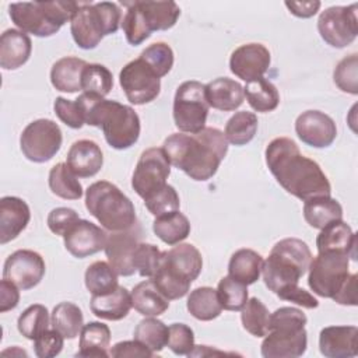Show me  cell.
<instances>
[{
	"instance_id": "cell-1",
	"label": "cell",
	"mask_w": 358,
	"mask_h": 358,
	"mask_svg": "<svg viewBox=\"0 0 358 358\" xmlns=\"http://www.w3.org/2000/svg\"><path fill=\"white\" fill-rule=\"evenodd\" d=\"M266 164L280 186L299 200L330 196L331 186L320 165L305 157L296 143L277 137L266 147Z\"/></svg>"
},
{
	"instance_id": "cell-2",
	"label": "cell",
	"mask_w": 358,
	"mask_h": 358,
	"mask_svg": "<svg viewBox=\"0 0 358 358\" xmlns=\"http://www.w3.org/2000/svg\"><path fill=\"white\" fill-rule=\"evenodd\" d=\"M162 148L175 168L193 180L206 182L217 173L228 152V141L220 129L204 127L193 134L173 133L164 140Z\"/></svg>"
},
{
	"instance_id": "cell-3",
	"label": "cell",
	"mask_w": 358,
	"mask_h": 358,
	"mask_svg": "<svg viewBox=\"0 0 358 358\" xmlns=\"http://www.w3.org/2000/svg\"><path fill=\"white\" fill-rule=\"evenodd\" d=\"M88 126L99 127L106 143L115 150H127L140 137V117L137 112L117 101L83 92L77 99Z\"/></svg>"
},
{
	"instance_id": "cell-4",
	"label": "cell",
	"mask_w": 358,
	"mask_h": 358,
	"mask_svg": "<svg viewBox=\"0 0 358 358\" xmlns=\"http://www.w3.org/2000/svg\"><path fill=\"white\" fill-rule=\"evenodd\" d=\"M312 252L306 242L298 238H285L277 242L266 262H263V281L275 295L298 285L301 277L308 271Z\"/></svg>"
},
{
	"instance_id": "cell-5",
	"label": "cell",
	"mask_w": 358,
	"mask_h": 358,
	"mask_svg": "<svg viewBox=\"0 0 358 358\" xmlns=\"http://www.w3.org/2000/svg\"><path fill=\"white\" fill-rule=\"evenodd\" d=\"M88 213L109 232L126 231L137 224L131 200L113 183L98 180L85 190Z\"/></svg>"
},
{
	"instance_id": "cell-6",
	"label": "cell",
	"mask_w": 358,
	"mask_h": 358,
	"mask_svg": "<svg viewBox=\"0 0 358 358\" xmlns=\"http://www.w3.org/2000/svg\"><path fill=\"white\" fill-rule=\"evenodd\" d=\"M80 1H22L11 3L8 14L20 31L39 38L52 36L71 20Z\"/></svg>"
},
{
	"instance_id": "cell-7",
	"label": "cell",
	"mask_w": 358,
	"mask_h": 358,
	"mask_svg": "<svg viewBox=\"0 0 358 358\" xmlns=\"http://www.w3.org/2000/svg\"><path fill=\"white\" fill-rule=\"evenodd\" d=\"M120 25L122 11L116 3H80L70 20V32L78 48L90 50L96 48L103 36L115 34Z\"/></svg>"
},
{
	"instance_id": "cell-8",
	"label": "cell",
	"mask_w": 358,
	"mask_h": 358,
	"mask_svg": "<svg viewBox=\"0 0 358 358\" xmlns=\"http://www.w3.org/2000/svg\"><path fill=\"white\" fill-rule=\"evenodd\" d=\"M350 256L345 252L326 250L312 257L308 285L313 294L333 299L350 278Z\"/></svg>"
},
{
	"instance_id": "cell-9",
	"label": "cell",
	"mask_w": 358,
	"mask_h": 358,
	"mask_svg": "<svg viewBox=\"0 0 358 358\" xmlns=\"http://www.w3.org/2000/svg\"><path fill=\"white\" fill-rule=\"evenodd\" d=\"M206 85L196 80L182 83L173 98V122L182 133H199L206 127L208 116Z\"/></svg>"
},
{
	"instance_id": "cell-10",
	"label": "cell",
	"mask_w": 358,
	"mask_h": 358,
	"mask_svg": "<svg viewBox=\"0 0 358 358\" xmlns=\"http://www.w3.org/2000/svg\"><path fill=\"white\" fill-rule=\"evenodd\" d=\"M62 141V130L56 122L50 119H36L22 130L20 147L27 159L42 164L48 162L59 152Z\"/></svg>"
},
{
	"instance_id": "cell-11",
	"label": "cell",
	"mask_w": 358,
	"mask_h": 358,
	"mask_svg": "<svg viewBox=\"0 0 358 358\" xmlns=\"http://www.w3.org/2000/svg\"><path fill=\"white\" fill-rule=\"evenodd\" d=\"M171 162L164 148L151 147L141 152L131 176V187L144 200L166 185Z\"/></svg>"
},
{
	"instance_id": "cell-12",
	"label": "cell",
	"mask_w": 358,
	"mask_h": 358,
	"mask_svg": "<svg viewBox=\"0 0 358 358\" xmlns=\"http://www.w3.org/2000/svg\"><path fill=\"white\" fill-rule=\"evenodd\" d=\"M358 6H333L320 13L317 31L322 39L337 49L352 43L358 35Z\"/></svg>"
},
{
	"instance_id": "cell-13",
	"label": "cell",
	"mask_w": 358,
	"mask_h": 358,
	"mask_svg": "<svg viewBox=\"0 0 358 358\" xmlns=\"http://www.w3.org/2000/svg\"><path fill=\"white\" fill-rule=\"evenodd\" d=\"M119 83L127 101L134 105L150 103L161 92V78L140 57L120 70Z\"/></svg>"
},
{
	"instance_id": "cell-14",
	"label": "cell",
	"mask_w": 358,
	"mask_h": 358,
	"mask_svg": "<svg viewBox=\"0 0 358 358\" xmlns=\"http://www.w3.org/2000/svg\"><path fill=\"white\" fill-rule=\"evenodd\" d=\"M45 271V260L38 252L20 249L6 259L3 278L14 282L20 289L28 291L42 281Z\"/></svg>"
},
{
	"instance_id": "cell-15",
	"label": "cell",
	"mask_w": 358,
	"mask_h": 358,
	"mask_svg": "<svg viewBox=\"0 0 358 358\" xmlns=\"http://www.w3.org/2000/svg\"><path fill=\"white\" fill-rule=\"evenodd\" d=\"M141 235L143 231L138 222L130 229L108 234L103 250L109 264L117 273V275L129 277L134 274L136 268L133 266V255L140 243Z\"/></svg>"
},
{
	"instance_id": "cell-16",
	"label": "cell",
	"mask_w": 358,
	"mask_h": 358,
	"mask_svg": "<svg viewBox=\"0 0 358 358\" xmlns=\"http://www.w3.org/2000/svg\"><path fill=\"white\" fill-rule=\"evenodd\" d=\"M295 133L302 143L313 148H326L337 137L334 120L320 110L302 112L295 120Z\"/></svg>"
},
{
	"instance_id": "cell-17",
	"label": "cell",
	"mask_w": 358,
	"mask_h": 358,
	"mask_svg": "<svg viewBox=\"0 0 358 358\" xmlns=\"http://www.w3.org/2000/svg\"><path fill=\"white\" fill-rule=\"evenodd\" d=\"M271 56L262 43H245L236 48L229 57V70L238 78L249 83L264 76L268 70Z\"/></svg>"
},
{
	"instance_id": "cell-18",
	"label": "cell",
	"mask_w": 358,
	"mask_h": 358,
	"mask_svg": "<svg viewBox=\"0 0 358 358\" xmlns=\"http://www.w3.org/2000/svg\"><path fill=\"white\" fill-rule=\"evenodd\" d=\"M63 239L64 248L71 256L84 259L105 249L108 234L103 228L87 220H78Z\"/></svg>"
},
{
	"instance_id": "cell-19",
	"label": "cell",
	"mask_w": 358,
	"mask_h": 358,
	"mask_svg": "<svg viewBox=\"0 0 358 358\" xmlns=\"http://www.w3.org/2000/svg\"><path fill=\"white\" fill-rule=\"evenodd\" d=\"M308 347V333L302 329H274L270 330L262 343L264 358H296L305 354Z\"/></svg>"
},
{
	"instance_id": "cell-20",
	"label": "cell",
	"mask_w": 358,
	"mask_h": 358,
	"mask_svg": "<svg viewBox=\"0 0 358 358\" xmlns=\"http://www.w3.org/2000/svg\"><path fill=\"white\" fill-rule=\"evenodd\" d=\"M357 326H327L320 330L319 350L327 358H352L358 354Z\"/></svg>"
},
{
	"instance_id": "cell-21",
	"label": "cell",
	"mask_w": 358,
	"mask_h": 358,
	"mask_svg": "<svg viewBox=\"0 0 358 358\" xmlns=\"http://www.w3.org/2000/svg\"><path fill=\"white\" fill-rule=\"evenodd\" d=\"M31 210L28 204L15 196H4L0 200V243L15 239L28 225Z\"/></svg>"
},
{
	"instance_id": "cell-22",
	"label": "cell",
	"mask_w": 358,
	"mask_h": 358,
	"mask_svg": "<svg viewBox=\"0 0 358 358\" xmlns=\"http://www.w3.org/2000/svg\"><path fill=\"white\" fill-rule=\"evenodd\" d=\"M66 162L78 178H91L101 171L103 154L95 141L77 140L71 144Z\"/></svg>"
},
{
	"instance_id": "cell-23",
	"label": "cell",
	"mask_w": 358,
	"mask_h": 358,
	"mask_svg": "<svg viewBox=\"0 0 358 358\" xmlns=\"http://www.w3.org/2000/svg\"><path fill=\"white\" fill-rule=\"evenodd\" d=\"M31 38L20 29H6L0 36V66L4 70H17L31 56Z\"/></svg>"
},
{
	"instance_id": "cell-24",
	"label": "cell",
	"mask_w": 358,
	"mask_h": 358,
	"mask_svg": "<svg viewBox=\"0 0 358 358\" xmlns=\"http://www.w3.org/2000/svg\"><path fill=\"white\" fill-rule=\"evenodd\" d=\"M131 306V294L122 285L108 294L92 295L90 301L91 312L103 320H120L129 315Z\"/></svg>"
},
{
	"instance_id": "cell-25",
	"label": "cell",
	"mask_w": 358,
	"mask_h": 358,
	"mask_svg": "<svg viewBox=\"0 0 358 358\" xmlns=\"http://www.w3.org/2000/svg\"><path fill=\"white\" fill-rule=\"evenodd\" d=\"M206 98L214 109L231 112L243 103L245 92L238 81L228 77H218L206 84Z\"/></svg>"
},
{
	"instance_id": "cell-26",
	"label": "cell",
	"mask_w": 358,
	"mask_h": 358,
	"mask_svg": "<svg viewBox=\"0 0 358 358\" xmlns=\"http://www.w3.org/2000/svg\"><path fill=\"white\" fill-rule=\"evenodd\" d=\"M316 248L317 253L326 250H338L348 253L352 260L357 259V236L352 232L351 227L343 220L334 221L320 229V234L316 238Z\"/></svg>"
},
{
	"instance_id": "cell-27",
	"label": "cell",
	"mask_w": 358,
	"mask_h": 358,
	"mask_svg": "<svg viewBox=\"0 0 358 358\" xmlns=\"http://www.w3.org/2000/svg\"><path fill=\"white\" fill-rule=\"evenodd\" d=\"M162 259L190 282L200 275L203 268L201 253L192 243H176L172 249L162 252Z\"/></svg>"
},
{
	"instance_id": "cell-28",
	"label": "cell",
	"mask_w": 358,
	"mask_h": 358,
	"mask_svg": "<svg viewBox=\"0 0 358 358\" xmlns=\"http://www.w3.org/2000/svg\"><path fill=\"white\" fill-rule=\"evenodd\" d=\"M143 21L150 32L171 29L180 17L175 1H136Z\"/></svg>"
},
{
	"instance_id": "cell-29",
	"label": "cell",
	"mask_w": 358,
	"mask_h": 358,
	"mask_svg": "<svg viewBox=\"0 0 358 358\" xmlns=\"http://www.w3.org/2000/svg\"><path fill=\"white\" fill-rule=\"evenodd\" d=\"M87 62L74 56H66L55 62L50 70L52 85L62 92H77L81 90V74Z\"/></svg>"
},
{
	"instance_id": "cell-30",
	"label": "cell",
	"mask_w": 358,
	"mask_h": 358,
	"mask_svg": "<svg viewBox=\"0 0 358 358\" xmlns=\"http://www.w3.org/2000/svg\"><path fill=\"white\" fill-rule=\"evenodd\" d=\"M131 303L143 316H159L169 308V299L157 288L152 278L144 280L133 288Z\"/></svg>"
},
{
	"instance_id": "cell-31",
	"label": "cell",
	"mask_w": 358,
	"mask_h": 358,
	"mask_svg": "<svg viewBox=\"0 0 358 358\" xmlns=\"http://www.w3.org/2000/svg\"><path fill=\"white\" fill-rule=\"evenodd\" d=\"M303 218L312 228L323 229L329 224L343 220V207L330 196L313 197L303 204Z\"/></svg>"
},
{
	"instance_id": "cell-32",
	"label": "cell",
	"mask_w": 358,
	"mask_h": 358,
	"mask_svg": "<svg viewBox=\"0 0 358 358\" xmlns=\"http://www.w3.org/2000/svg\"><path fill=\"white\" fill-rule=\"evenodd\" d=\"M263 257L253 249H239L236 250L228 263V275L245 285L255 284L262 274Z\"/></svg>"
},
{
	"instance_id": "cell-33",
	"label": "cell",
	"mask_w": 358,
	"mask_h": 358,
	"mask_svg": "<svg viewBox=\"0 0 358 358\" xmlns=\"http://www.w3.org/2000/svg\"><path fill=\"white\" fill-rule=\"evenodd\" d=\"M110 343V329L101 322H90L83 326L77 357H109L108 347Z\"/></svg>"
},
{
	"instance_id": "cell-34",
	"label": "cell",
	"mask_w": 358,
	"mask_h": 358,
	"mask_svg": "<svg viewBox=\"0 0 358 358\" xmlns=\"http://www.w3.org/2000/svg\"><path fill=\"white\" fill-rule=\"evenodd\" d=\"M190 221L179 210L155 217L152 222L154 234L166 245H176L190 235Z\"/></svg>"
},
{
	"instance_id": "cell-35",
	"label": "cell",
	"mask_w": 358,
	"mask_h": 358,
	"mask_svg": "<svg viewBox=\"0 0 358 358\" xmlns=\"http://www.w3.org/2000/svg\"><path fill=\"white\" fill-rule=\"evenodd\" d=\"M186 308L194 319L201 322H210L218 317L222 312L217 289L211 287H199L193 289L187 296Z\"/></svg>"
},
{
	"instance_id": "cell-36",
	"label": "cell",
	"mask_w": 358,
	"mask_h": 358,
	"mask_svg": "<svg viewBox=\"0 0 358 358\" xmlns=\"http://www.w3.org/2000/svg\"><path fill=\"white\" fill-rule=\"evenodd\" d=\"M243 92L250 108L260 113L271 112L280 103V94L277 87L264 77L246 83Z\"/></svg>"
},
{
	"instance_id": "cell-37",
	"label": "cell",
	"mask_w": 358,
	"mask_h": 358,
	"mask_svg": "<svg viewBox=\"0 0 358 358\" xmlns=\"http://www.w3.org/2000/svg\"><path fill=\"white\" fill-rule=\"evenodd\" d=\"M48 183L50 192L60 199L78 200L83 197V186L67 162H59L52 166Z\"/></svg>"
},
{
	"instance_id": "cell-38",
	"label": "cell",
	"mask_w": 358,
	"mask_h": 358,
	"mask_svg": "<svg viewBox=\"0 0 358 358\" xmlns=\"http://www.w3.org/2000/svg\"><path fill=\"white\" fill-rule=\"evenodd\" d=\"M50 324L57 330L64 338H76L84 326V316L81 309L73 302L57 303L50 316Z\"/></svg>"
},
{
	"instance_id": "cell-39",
	"label": "cell",
	"mask_w": 358,
	"mask_h": 358,
	"mask_svg": "<svg viewBox=\"0 0 358 358\" xmlns=\"http://www.w3.org/2000/svg\"><path fill=\"white\" fill-rule=\"evenodd\" d=\"M257 124V116L253 112H235L225 124V138L234 145H245L256 136Z\"/></svg>"
},
{
	"instance_id": "cell-40",
	"label": "cell",
	"mask_w": 358,
	"mask_h": 358,
	"mask_svg": "<svg viewBox=\"0 0 358 358\" xmlns=\"http://www.w3.org/2000/svg\"><path fill=\"white\" fill-rule=\"evenodd\" d=\"M152 281L157 285V288L169 299H180L183 298L190 288V281L186 280L183 275H180L178 271H175L171 266H168L162 256L159 266L152 275Z\"/></svg>"
},
{
	"instance_id": "cell-41",
	"label": "cell",
	"mask_w": 358,
	"mask_h": 358,
	"mask_svg": "<svg viewBox=\"0 0 358 358\" xmlns=\"http://www.w3.org/2000/svg\"><path fill=\"white\" fill-rule=\"evenodd\" d=\"M133 336L152 352H159L168 343V326L155 316H145L136 326Z\"/></svg>"
},
{
	"instance_id": "cell-42",
	"label": "cell",
	"mask_w": 358,
	"mask_h": 358,
	"mask_svg": "<svg viewBox=\"0 0 358 358\" xmlns=\"http://www.w3.org/2000/svg\"><path fill=\"white\" fill-rule=\"evenodd\" d=\"M85 287L92 295H102L116 289L117 284V273L112 268V266L106 262H94L91 263L84 275Z\"/></svg>"
},
{
	"instance_id": "cell-43",
	"label": "cell",
	"mask_w": 358,
	"mask_h": 358,
	"mask_svg": "<svg viewBox=\"0 0 358 358\" xmlns=\"http://www.w3.org/2000/svg\"><path fill=\"white\" fill-rule=\"evenodd\" d=\"M241 322L243 329L255 337H264L270 331V312L266 305L257 299H248L241 310Z\"/></svg>"
},
{
	"instance_id": "cell-44",
	"label": "cell",
	"mask_w": 358,
	"mask_h": 358,
	"mask_svg": "<svg viewBox=\"0 0 358 358\" xmlns=\"http://www.w3.org/2000/svg\"><path fill=\"white\" fill-rule=\"evenodd\" d=\"M50 317L49 310L45 305L34 303L28 306L17 320V329L18 331L28 340H35L38 336H41L43 331L49 329Z\"/></svg>"
},
{
	"instance_id": "cell-45",
	"label": "cell",
	"mask_w": 358,
	"mask_h": 358,
	"mask_svg": "<svg viewBox=\"0 0 358 358\" xmlns=\"http://www.w3.org/2000/svg\"><path fill=\"white\" fill-rule=\"evenodd\" d=\"M113 87V77L108 67L99 63H87L81 74V91L106 96Z\"/></svg>"
},
{
	"instance_id": "cell-46",
	"label": "cell",
	"mask_w": 358,
	"mask_h": 358,
	"mask_svg": "<svg viewBox=\"0 0 358 358\" xmlns=\"http://www.w3.org/2000/svg\"><path fill=\"white\" fill-rule=\"evenodd\" d=\"M217 294L222 309L231 312H241L249 299L248 285L234 280L229 275H225L220 280Z\"/></svg>"
},
{
	"instance_id": "cell-47",
	"label": "cell",
	"mask_w": 358,
	"mask_h": 358,
	"mask_svg": "<svg viewBox=\"0 0 358 358\" xmlns=\"http://www.w3.org/2000/svg\"><path fill=\"white\" fill-rule=\"evenodd\" d=\"M138 57L144 60L159 78L166 76L173 66V50L165 42L151 43L140 53Z\"/></svg>"
},
{
	"instance_id": "cell-48",
	"label": "cell",
	"mask_w": 358,
	"mask_h": 358,
	"mask_svg": "<svg viewBox=\"0 0 358 358\" xmlns=\"http://www.w3.org/2000/svg\"><path fill=\"white\" fill-rule=\"evenodd\" d=\"M124 6L127 7V11L122 20V29L124 32L126 41L130 45L137 46L148 39L151 36V32L147 29L136 1L124 3Z\"/></svg>"
},
{
	"instance_id": "cell-49",
	"label": "cell",
	"mask_w": 358,
	"mask_h": 358,
	"mask_svg": "<svg viewBox=\"0 0 358 358\" xmlns=\"http://www.w3.org/2000/svg\"><path fill=\"white\" fill-rule=\"evenodd\" d=\"M334 84L347 94H358V55L352 53L338 62L333 73Z\"/></svg>"
},
{
	"instance_id": "cell-50",
	"label": "cell",
	"mask_w": 358,
	"mask_h": 358,
	"mask_svg": "<svg viewBox=\"0 0 358 358\" xmlns=\"http://www.w3.org/2000/svg\"><path fill=\"white\" fill-rule=\"evenodd\" d=\"M161 256L162 252L155 245L140 242L133 255V266L141 277L152 278L159 266Z\"/></svg>"
},
{
	"instance_id": "cell-51",
	"label": "cell",
	"mask_w": 358,
	"mask_h": 358,
	"mask_svg": "<svg viewBox=\"0 0 358 358\" xmlns=\"http://www.w3.org/2000/svg\"><path fill=\"white\" fill-rule=\"evenodd\" d=\"M144 204L152 215L158 217V215L179 210L180 200L175 187L166 183L161 190L144 199Z\"/></svg>"
},
{
	"instance_id": "cell-52",
	"label": "cell",
	"mask_w": 358,
	"mask_h": 358,
	"mask_svg": "<svg viewBox=\"0 0 358 358\" xmlns=\"http://www.w3.org/2000/svg\"><path fill=\"white\" fill-rule=\"evenodd\" d=\"M169 350L176 355H187L194 347V333L185 323H172L168 326Z\"/></svg>"
},
{
	"instance_id": "cell-53",
	"label": "cell",
	"mask_w": 358,
	"mask_h": 358,
	"mask_svg": "<svg viewBox=\"0 0 358 358\" xmlns=\"http://www.w3.org/2000/svg\"><path fill=\"white\" fill-rule=\"evenodd\" d=\"M308 322L306 315L292 306H282L270 315V330L274 329H302Z\"/></svg>"
},
{
	"instance_id": "cell-54",
	"label": "cell",
	"mask_w": 358,
	"mask_h": 358,
	"mask_svg": "<svg viewBox=\"0 0 358 358\" xmlns=\"http://www.w3.org/2000/svg\"><path fill=\"white\" fill-rule=\"evenodd\" d=\"M53 109L60 122H63L66 126L71 129H81L85 124L83 110L76 99L70 101L63 96H57L55 99Z\"/></svg>"
},
{
	"instance_id": "cell-55",
	"label": "cell",
	"mask_w": 358,
	"mask_h": 358,
	"mask_svg": "<svg viewBox=\"0 0 358 358\" xmlns=\"http://www.w3.org/2000/svg\"><path fill=\"white\" fill-rule=\"evenodd\" d=\"M64 345V337L55 329L43 331L34 340V351L39 358H53L59 355Z\"/></svg>"
},
{
	"instance_id": "cell-56",
	"label": "cell",
	"mask_w": 358,
	"mask_h": 358,
	"mask_svg": "<svg viewBox=\"0 0 358 358\" xmlns=\"http://www.w3.org/2000/svg\"><path fill=\"white\" fill-rule=\"evenodd\" d=\"M78 220L81 218L76 210L69 207H57L49 213L46 222L55 235L64 236Z\"/></svg>"
},
{
	"instance_id": "cell-57",
	"label": "cell",
	"mask_w": 358,
	"mask_h": 358,
	"mask_svg": "<svg viewBox=\"0 0 358 358\" xmlns=\"http://www.w3.org/2000/svg\"><path fill=\"white\" fill-rule=\"evenodd\" d=\"M110 357L115 358H124V357H152L154 352L145 347L144 344H141L137 340H126V341H120L116 343L110 351H109Z\"/></svg>"
},
{
	"instance_id": "cell-58",
	"label": "cell",
	"mask_w": 358,
	"mask_h": 358,
	"mask_svg": "<svg viewBox=\"0 0 358 358\" xmlns=\"http://www.w3.org/2000/svg\"><path fill=\"white\" fill-rule=\"evenodd\" d=\"M277 296L284 299V301L294 302V303H296L302 308H306V309H315V308L319 306V301L310 292L301 288L299 285L289 287V288L281 291L280 294H277Z\"/></svg>"
},
{
	"instance_id": "cell-59",
	"label": "cell",
	"mask_w": 358,
	"mask_h": 358,
	"mask_svg": "<svg viewBox=\"0 0 358 358\" xmlns=\"http://www.w3.org/2000/svg\"><path fill=\"white\" fill-rule=\"evenodd\" d=\"M18 289L20 288L14 282H11L6 278H3L0 281V312L1 313L17 308V305L20 302V291Z\"/></svg>"
},
{
	"instance_id": "cell-60",
	"label": "cell",
	"mask_w": 358,
	"mask_h": 358,
	"mask_svg": "<svg viewBox=\"0 0 358 358\" xmlns=\"http://www.w3.org/2000/svg\"><path fill=\"white\" fill-rule=\"evenodd\" d=\"M322 3L317 0L313 1H285V7L289 10L291 14H294L298 18H310L313 17L319 8H320Z\"/></svg>"
},
{
	"instance_id": "cell-61",
	"label": "cell",
	"mask_w": 358,
	"mask_h": 358,
	"mask_svg": "<svg viewBox=\"0 0 358 358\" xmlns=\"http://www.w3.org/2000/svg\"><path fill=\"white\" fill-rule=\"evenodd\" d=\"M334 302L340 305H357V274H351L345 285L341 288V291L333 298Z\"/></svg>"
},
{
	"instance_id": "cell-62",
	"label": "cell",
	"mask_w": 358,
	"mask_h": 358,
	"mask_svg": "<svg viewBox=\"0 0 358 358\" xmlns=\"http://www.w3.org/2000/svg\"><path fill=\"white\" fill-rule=\"evenodd\" d=\"M232 355L234 352H224V351H218V350H211L208 345H194L193 350L187 354L189 357H207V355Z\"/></svg>"
}]
</instances>
